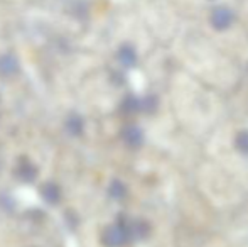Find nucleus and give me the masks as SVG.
Here are the masks:
<instances>
[{"label":"nucleus","instance_id":"obj_9","mask_svg":"<svg viewBox=\"0 0 248 247\" xmlns=\"http://www.w3.org/2000/svg\"><path fill=\"white\" fill-rule=\"evenodd\" d=\"M157 107V99L155 97H147V99L140 100V110H145V112H154Z\"/></svg>","mask_w":248,"mask_h":247},{"label":"nucleus","instance_id":"obj_4","mask_svg":"<svg viewBox=\"0 0 248 247\" xmlns=\"http://www.w3.org/2000/svg\"><path fill=\"white\" fill-rule=\"evenodd\" d=\"M43 197L46 198L49 203H58L59 201V188L54 185V183H46L41 190Z\"/></svg>","mask_w":248,"mask_h":247},{"label":"nucleus","instance_id":"obj_8","mask_svg":"<svg viewBox=\"0 0 248 247\" xmlns=\"http://www.w3.org/2000/svg\"><path fill=\"white\" fill-rule=\"evenodd\" d=\"M68 131H71L73 134H79V132L83 131V120L79 119L78 115L71 117L68 122Z\"/></svg>","mask_w":248,"mask_h":247},{"label":"nucleus","instance_id":"obj_6","mask_svg":"<svg viewBox=\"0 0 248 247\" xmlns=\"http://www.w3.org/2000/svg\"><path fill=\"white\" fill-rule=\"evenodd\" d=\"M235 146H236V149H238L240 152H243V154H248V132L247 131L240 132V134L236 135Z\"/></svg>","mask_w":248,"mask_h":247},{"label":"nucleus","instance_id":"obj_2","mask_svg":"<svg viewBox=\"0 0 248 247\" xmlns=\"http://www.w3.org/2000/svg\"><path fill=\"white\" fill-rule=\"evenodd\" d=\"M122 137H124V141L127 142L130 148H140V146L144 144V134H142V131L137 125H128V127H125L124 132H122Z\"/></svg>","mask_w":248,"mask_h":247},{"label":"nucleus","instance_id":"obj_1","mask_svg":"<svg viewBox=\"0 0 248 247\" xmlns=\"http://www.w3.org/2000/svg\"><path fill=\"white\" fill-rule=\"evenodd\" d=\"M130 241V235H128L127 225L125 224H115L105 231L103 234V242L108 247H122Z\"/></svg>","mask_w":248,"mask_h":247},{"label":"nucleus","instance_id":"obj_5","mask_svg":"<svg viewBox=\"0 0 248 247\" xmlns=\"http://www.w3.org/2000/svg\"><path fill=\"white\" fill-rule=\"evenodd\" d=\"M108 191H110V195L113 198H124L125 195H127V188H125V185L122 181H118V180H115L113 183L110 185V188H108Z\"/></svg>","mask_w":248,"mask_h":247},{"label":"nucleus","instance_id":"obj_3","mask_svg":"<svg viewBox=\"0 0 248 247\" xmlns=\"http://www.w3.org/2000/svg\"><path fill=\"white\" fill-rule=\"evenodd\" d=\"M127 231L130 239H145L150 234V225L145 220H135L127 225Z\"/></svg>","mask_w":248,"mask_h":247},{"label":"nucleus","instance_id":"obj_7","mask_svg":"<svg viewBox=\"0 0 248 247\" xmlns=\"http://www.w3.org/2000/svg\"><path fill=\"white\" fill-rule=\"evenodd\" d=\"M124 109L127 110L128 114L137 112V110H140V100L135 99V97H127L124 102Z\"/></svg>","mask_w":248,"mask_h":247}]
</instances>
